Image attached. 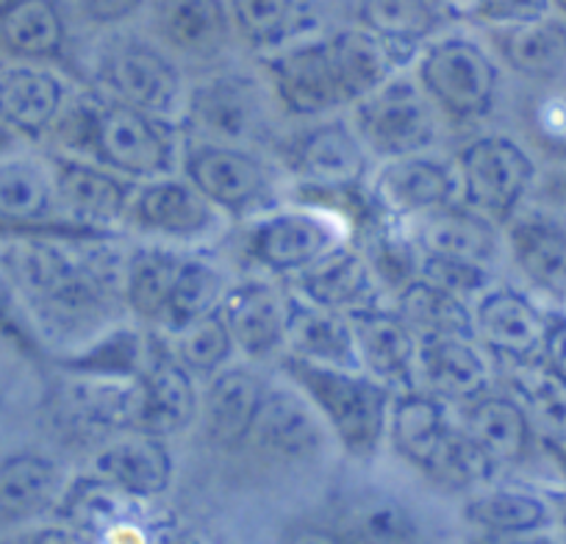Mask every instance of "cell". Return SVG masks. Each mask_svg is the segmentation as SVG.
<instances>
[{
	"mask_svg": "<svg viewBox=\"0 0 566 544\" xmlns=\"http://www.w3.org/2000/svg\"><path fill=\"white\" fill-rule=\"evenodd\" d=\"M95 259L48 239H20L3 253V266L36 325L56 339L73 342L106 328L114 290L123 286V275L117 279Z\"/></svg>",
	"mask_w": 566,
	"mask_h": 544,
	"instance_id": "1",
	"label": "cell"
},
{
	"mask_svg": "<svg viewBox=\"0 0 566 544\" xmlns=\"http://www.w3.org/2000/svg\"><path fill=\"white\" fill-rule=\"evenodd\" d=\"M64 143L95 154L97 165L128 181L172 176L178 165V130L172 119L156 117L119 101H95V106L59 114Z\"/></svg>",
	"mask_w": 566,
	"mask_h": 544,
	"instance_id": "2",
	"label": "cell"
},
{
	"mask_svg": "<svg viewBox=\"0 0 566 544\" xmlns=\"http://www.w3.org/2000/svg\"><path fill=\"white\" fill-rule=\"evenodd\" d=\"M283 375L312 400L317 415L347 456L367 461L378 453L389 431L395 391L364 369L328 367L297 356H283Z\"/></svg>",
	"mask_w": 566,
	"mask_h": 544,
	"instance_id": "3",
	"label": "cell"
},
{
	"mask_svg": "<svg viewBox=\"0 0 566 544\" xmlns=\"http://www.w3.org/2000/svg\"><path fill=\"white\" fill-rule=\"evenodd\" d=\"M391 448L437 483L467 487L492 475L481 456L467 442L459 422L450 417L448 402L422 389L397 391L389 411Z\"/></svg>",
	"mask_w": 566,
	"mask_h": 544,
	"instance_id": "4",
	"label": "cell"
},
{
	"mask_svg": "<svg viewBox=\"0 0 566 544\" xmlns=\"http://www.w3.org/2000/svg\"><path fill=\"white\" fill-rule=\"evenodd\" d=\"M459 200L503 228L536 184V161L516 139L486 134L464 145L455 159Z\"/></svg>",
	"mask_w": 566,
	"mask_h": 544,
	"instance_id": "5",
	"label": "cell"
},
{
	"mask_svg": "<svg viewBox=\"0 0 566 544\" xmlns=\"http://www.w3.org/2000/svg\"><path fill=\"white\" fill-rule=\"evenodd\" d=\"M353 128L369 156L384 161L402 159L424 154L437 143L439 112L417 79L391 75L353 106Z\"/></svg>",
	"mask_w": 566,
	"mask_h": 544,
	"instance_id": "6",
	"label": "cell"
},
{
	"mask_svg": "<svg viewBox=\"0 0 566 544\" xmlns=\"http://www.w3.org/2000/svg\"><path fill=\"white\" fill-rule=\"evenodd\" d=\"M417 81L442 117L475 123L492 112L500 70L478 42L448 36L424 48L417 64Z\"/></svg>",
	"mask_w": 566,
	"mask_h": 544,
	"instance_id": "7",
	"label": "cell"
},
{
	"mask_svg": "<svg viewBox=\"0 0 566 544\" xmlns=\"http://www.w3.org/2000/svg\"><path fill=\"white\" fill-rule=\"evenodd\" d=\"M342 244L336 217L312 209H281L259 217L248 228L244 253L270 275L295 279Z\"/></svg>",
	"mask_w": 566,
	"mask_h": 544,
	"instance_id": "8",
	"label": "cell"
},
{
	"mask_svg": "<svg viewBox=\"0 0 566 544\" xmlns=\"http://www.w3.org/2000/svg\"><path fill=\"white\" fill-rule=\"evenodd\" d=\"M184 176L217 211L233 217L264 209L275 195L270 165L239 145H192L184 154Z\"/></svg>",
	"mask_w": 566,
	"mask_h": 544,
	"instance_id": "9",
	"label": "cell"
},
{
	"mask_svg": "<svg viewBox=\"0 0 566 544\" xmlns=\"http://www.w3.org/2000/svg\"><path fill=\"white\" fill-rule=\"evenodd\" d=\"M266 75L281 106L297 117H319L353 106L331 36L277 51L266 59Z\"/></svg>",
	"mask_w": 566,
	"mask_h": 544,
	"instance_id": "10",
	"label": "cell"
},
{
	"mask_svg": "<svg viewBox=\"0 0 566 544\" xmlns=\"http://www.w3.org/2000/svg\"><path fill=\"white\" fill-rule=\"evenodd\" d=\"M283 161L306 187L350 192L367 178L369 150L345 119H325L281 143Z\"/></svg>",
	"mask_w": 566,
	"mask_h": 544,
	"instance_id": "11",
	"label": "cell"
},
{
	"mask_svg": "<svg viewBox=\"0 0 566 544\" xmlns=\"http://www.w3.org/2000/svg\"><path fill=\"white\" fill-rule=\"evenodd\" d=\"M325 437L328 426L295 384L266 386L242 448L270 461H303L325 448Z\"/></svg>",
	"mask_w": 566,
	"mask_h": 544,
	"instance_id": "12",
	"label": "cell"
},
{
	"mask_svg": "<svg viewBox=\"0 0 566 544\" xmlns=\"http://www.w3.org/2000/svg\"><path fill=\"white\" fill-rule=\"evenodd\" d=\"M472 334L486 353L514 367L536 364L547 336L549 312L514 286H489L472 301Z\"/></svg>",
	"mask_w": 566,
	"mask_h": 544,
	"instance_id": "13",
	"label": "cell"
},
{
	"mask_svg": "<svg viewBox=\"0 0 566 544\" xmlns=\"http://www.w3.org/2000/svg\"><path fill=\"white\" fill-rule=\"evenodd\" d=\"M455 200H459L455 167L433 156L413 154L389 159L373 178V206L386 220H419Z\"/></svg>",
	"mask_w": 566,
	"mask_h": 544,
	"instance_id": "14",
	"label": "cell"
},
{
	"mask_svg": "<svg viewBox=\"0 0 566 544\" xmlns=\"http://www.w3.org/2000/svg\"><path fill=\"white\" fill-rule=\"evenodd\" d=\"M103 81L114 101L172 119L184 108V84L176 64L145 42H119L103 59Z\"/></svg>",
	"mask_w": 566,
	"mask_h": 544,
	"instance_id": "15",
	"label": "cell"
},
{
	"mask_svg": "<svg viewBox=\"0 0 566 544\" xmlns=\"http://www.w3.org/2000/svg\"><path fill=\"white\" fill-rule=\"evenodd\" d=\"M220 215L187 176H161L136 184L125 222L161 239H203L217 231Z\"/></svg>",
	"mask_w": 566,
	"mask_h": 544,
	"instance_id": "16",
	"label": "cell"
},
{
	"mask_svg": "<svg viewBox=\"0 0 566 544\" xmlns=\"http://www.w3.org/2000/svg\"><path fill=\"white\" fill-rule=\"evenodd\" d=\"M56 211L84 231H106L125 220L134 181L106 170L103 165L56 156L51 165Z\"/></svg>",
	"mask_w": 566,
	"mask_h": 544,
	"instance_id": "17",
	"label": "cell"
},
{
	"mask_svg": "<svg viewBox=\"0 0 566 544\" xmlns=\"http://www.w3.org/2000/svg\"><path fill=\"white\" fill-rule=\"evenodd\" d=\"M142 380L123 375L78 373L59 389L56 420L75 431H134L142 428Z\"/></svg>",
	"mask_w": 566,
	"mask_h": 544,
	"instance_id": "18",
	"label": "cell"
},
{
	"mask_svg": "<svg viewBox=\"0 0 566 544\" xmlns=\"http://www.w3.org/2000/svg\"><path fill=\"white\" fill-rule=\"evenodd\" d=\"M187 119L209 136L211 143L239 145L259 139L264 128V103L253 79L244 75H214L195 86L184 101Z\"/></svg>",
	"mask_w": 566,
	"mask_h": 544,
	"instance_id": "19",
	"label": "cell"
},
{
	"mask_svg": "<svg viewBox=\"0 0 566 544\" xmlns=\"http://www.w3.org/2000/svg\"><path fill=\"white\" fill-rule=\"evenodd\" d=\"M486 347L475 334H437L419 339L417 389L439 397L442 402L467 406L489 391Z\"/></svg>",
	"mask_w": 566,
	"mask_h": 544,
	"instance_id": "20",
	"label": "cell"
},
{
	"mask_svg": "<svg viewBox=\"0 0 566 544\" xmlns=\"http://www.w3.org/2000/svg\"><path fill=\"white\" fill-rule=\"evenodd\" d=\"M95 481L125 498H159L172 481V456L165 437L150 431H123L92 456Z\"/></svg>",
	"mask_w": 566,
	"mask_h": 544,
	"instance_id": "21",
	"label": "cell"
},
{
	"mask_svg": "<svg viewBox=\"0 0 566 544\" xmlns=\"http://www.w3.org/2000/svg\"><path fill=\"white\" fill-rule=\"evenodd\" d=\"M356 336L358 367L391 391L417 389L419 339L395 308L364 306L347 314Z\"/></svg>",
	"mask_w": 566,
	"mask_h": 544,
	"instance_id": "22",
	"label": "cell"
},
{
	"mask_svg": "<svg viewBox=\"0 0 566 544\" xmlns=\"http://www.w3.org/2000/svg\"><path fill=\"white\" fill-rule=\"evenodd\" d=\"M461 431L489 470L520 464L531 450L536 428L527 408L509 391H483L464 406Z\"/></svg>",
	"mask_w": 566,
	"mask_h": 544,
	"instance_id": "23",
	"label": "cell"
},
{
	"mask_svg": "<svg viewBox=\"0 0 566 544\" xmlns=\"http://www.w3.org/2000/svg\"><path fill=\"white\" fill-rule=\"evenodd\" d=\"M505 248L522 279L555 301H566V220L549 211H516L505 222Z\"/></svg>",
	"mask_w": 566,
	"mask_h": 544,
	"instance_id": "24",
	"label": "cell"
},
{
	"mask_svg": "<svg viewBox=\"0 0 566 544\" xmlns=\"http://www.w3.org/2000/svg\"><path fill=\"white\" fill-rule=\"evenodd\" d=\"M237 353L250 362H264L286 347L290 295L270 281H244L226 292L220 303Z\"/></svg>",
	"mask_w": 566,
	"mask_h": 544,
	"instance_id": "25",
	"label": "cell"
},
{
	"mask_svg": "<svg viewBox=\"0 0 566 544\" xmlns=\"http://www.w3.org/2000/svg\"><path fill=\"white\" fill-rule=\"evenodd\" d=\"M413 222H417L413 242H417L419 255H433V259L461 261V264L492 270L494 261L500 259V250H503L500 226L472 211L461 200Z\"/></svg>",
	"mask_w": 566,
	"mask_h": 544,
	"instance_id": "26",
	"label": "cell"
},
{
	"mask_svg": "<svg viewBox=\"0 0 566 544\" xmlns=\"http://www.w3.org/2000/svg\"><path fill=\"white\" fill-rule=\"evenodd\" d=\"M139 380L142 397H145L142 431L172 437V433L187 431L200 415L195 375L165 347H150Z\"/></svg>",
	"mask_w": 566,
	"mask_h": 544,
	"instance_id": "27",
	"label": "cell"
},
{
	"mask_svg": "<svg viewBox=\"0 0 566 544\" xmlns=\"http://www.w3.org/2000/svg\"><path fill=\"white\" fill-rule=\"evenodd\" d=\"M266 384L248 367H222L211 375L200 397V420L211 444L222 450L242 448Z\"/></svg>",
	"mask_w": 566,
	"mask_h": 544,
	"instance_id": "28",
	"label": "cell"
},
{
	"mask_svg": "<svg viewBox=\"0 0 566 544\" xmlns=\"http://www.w3.org/2000/svg\"><path fill=\"white\" fill-rule=\"evenodd\" d=\"M286 347H290V356L306 358L314 364L350 369L358 367L350 317L345 312L319 306V303L306 301L301 295H290Z\"/></svg>",
	"mask_w": 566,
	"mask_h": 544,
	"instance_id": "29",
	"label": "cell"
},
{
	"mask_svg": "<svg viewBox=\"0 0 566 544\" xmlns=\"http://www.w3.org/2000/svg\"><path fill=\"white\" fill-rule=\"evenodd\" d=\"M292 281L301 297L345 314L373 306L375 284H378L367 255L356 248H347L345 242L336 244L328 255Z\"/></svg>",
	"mask_w": 566,
	"mask_h": 544,
	"instance_id": "30",
	"label": "cell"
},
{
	"mask_svg": "<svg viewBox=\"0 0 566 544\" xmlns=\"http://www.w3.org/2000/svg\"><path fill=\"white\" fill-rule=\"evenodd\" d=\"M64 108V84L51 70L34 64L0 67V123L40 136L56 125Z\"/></svg>",
	"mask_w": 566,
	"mask_h": 544,
	"instance_id": "31",
	"label": "cell"
},
{
	"mask_svg": "<svg viewBox=\"0 0 566 544\" xmlns=\"http://www.w3.org/2000/svg\"><path fill=\"white\" fill-rule=\"evenodd\" d=\"M231 14L222 0H159L156 25L167 48L187 59H214L231 42Z\"/></svg>",
	"mask_w": 566,
	"mask_h": 544,
	"instance_id": "32",
	"label": "cell"
},
{
	"mask_svg": "<svg viewBox=\"0 0 566 544\" xmlns=\"http://www.w3.org/2000/svg\"><path fill=\"white\" fill-rule=\"evenodd\" d=\"M500 59L525 79L560 84L566 79V20L542 18L525 25L497 29Z\"/></svg>",
	"mask_w": 566,
	"mask_h": 544,
	"instance_id": "33",
	"label": "cell"
},
{
	"mask_svg": "<svg viewBox=\"0 0 566 544\" xmlns=\"http://www.w3.org/2000/svg\"><path fill=\"white\" fill-rule=\"evenodd\" d=\"M64 489V472L53 459L20 453L0 461V522H25L51 509Z\"/></svg>",
	"mask_w": 566,
	"mask_h": 544,
	"instance_id": "34",
	"label": "cell"
},
{
	"mask_svg": "<svg viewBox=\"0 0 566 544\" xmlns=\"http://www.w3.org/2000/svg\"><path fill=\"white\" fill-rule=\"evenodd\" d=\"M184 255L165 248H139L125 259L123 301L139 323L165 328L167 303Z\"/></svg>",
	"mask_w": 566,
	"mask_h": 544,
	"instance_id": "35",
	"label": "cell"
},
{
	"mask_svg": "<svg viewBox=\"0 0 566 544\" xmlns=\"http://www.w3.org/2000/svg\"><path fill=\"white\" fill-rule=\"evenodd\" d=\"M339 544H417L419 522L402 500L386 492H364L336 516Z\"/></svg>",
	"mask_w": 566,
	"mask_h": 544,
	"instance_id": "36",
	"label": "cell"
},
{
	"mask_svg": "<svg viewBox=\"0 0 566 544\" xmlns=\"http://www.w3.org/2000/svg\"><path fill=\"white\" fill-rule=\"evenodd\" d=\"M395 312L406 320L417 339L437 334H472L470 306L419 275L395 292Z\"/></svg>",
	"mask_w": 566,
	"mask_h": 544,
	"instance_id": "37",
	"label": "cell"
},
{
	"mask_svg": "<svg viewBox=\"0 0 566 544\" xmlns=\"http://www.w3.org/2000/svg\"><path fill=\"white\" fill-rule=\"evenodd\" d=\"M0 40L25 59L59 56L64 48V20L53 0H14L0 12Z\"/></svg>",
	"mask_w": 566,
	"mask_h": 544,
	"instance_id": "38",
	"label": "cell"
},
{
	"mask_svg": "<svg viewBox=\"0 0 566 544\" xmlns=\"http://www.w3.org/2000/svg\"><path fill=\"white\" fill-rule=\"evenodd\" d=\"M53 211L51 167L34 159H0V220L40 222Z\"/></svg>",
	"mask_w": 566,
	"mask_h": 544,
	"instance_id": "39",
	"label": "cell"
},
{
	"mask_svg": "<svg viewBox=\"0 0 566 544\" xmlns=\"http://www.w3.org/2000/svg\"><path fill=\"white\" fill-rule=\"evenodd\" d=\"M464 516L483 533H533L553 520V511L522 489H486L467 500Z\"/></svg>",
	"mask_w": 566,
	"mask_h": 544,
	"instance_id": "40",
	"label": "cell"
},
{
	"mask_svg": "<svg viewBox=\"0 0 566 544\" xmlns=\"http://www.w3.org/2000/svg\"><path fill=\"white\" fill-rule=\"evenodd\" d=\"M226 292V275L211 261L198 259V255H184L170 292V303H167V334H176L195 320L217 312Z\"/></svg>",
	"mask_w": 566,
	"mask_h": 544,
	"instance_id": "41",
	"label": "cell"
},
{
	"mask_svg": "<svg viewBox=\"0 0 566 544\" xmlns=\"http://www.w3.org/2000/svg\"><path fill=\"white\" fill-rule=\"evenodd\" d=\"M358 20L361 29L402 48L431 36L442 25V9L437 0H358Z\"/></svg>",
	"mask_w": 566,
	"mask_h": 544,
	"instance_id": "42",
	"label": "cell"
},
{
	"mask_svg": "<svg viewBox=\"0 0 566 544\" xmlns=\"http://www.w3.org/2000/svg\"><path fill=\"white\" fill-rule=\"evenodd\" d=\"M172 356L184 364L192 375H214L222 367H228L237 353L233 336L228 331L222 312L206 314V317L195 320L187 328L172 334Z\"/></svg>",
	"mask_w": 566,
	"mask_h": 544,
	"instance_id": "43",
	"label": "cell"
},
{
	"mask_svg": "<svg viewBox=\"0 0 566 544\" xmlns=\"http://www.w3.org/2000/svg\"><path fill=\"white\" fill-rule=\"evenodd\" d=\"M514 395L520 397L522 406L531 415L533 428L547 439V444L566 439V384L547 373L538 364H525L516 367Z\"/></svg>",
	"mask_w": 566,
	"mask_h": 544,
	"instance_id": "44",
	"label": "cell"
},
{
	"mask_svg": "<svg viewBox=\"0 0 566 544\" xmlns=\"http://www.w3.org/2000/svg\"><path fill=\"white\" fill-rule=\"evenodd\" d=\"M239 34L255 48L277 45L295 31L303 0H228Z\"/></svg>",
	"mask_w": 566,
	"mask_h": 544,
	"instance_id": "45",
	"label": "cell"
},
{
	"mask_svg": "<svg viewBox=\"0 0 566 544\" xmlns=\"http://www.w3.org/2000/svg\"><path fill=\"white\" fill-rule=\"evenodd\" d=\"M419 279L431 281L439 290L450 292L459 301L472 303L483 290H489V270L475 264H461V261H448V259H433V255H419Z\"/></svg>",
	"mask_w": 566,
	"mask_h": 544,
	"instance_id": "46",
	"label": "cell"
},
{
	"mask_svg": "<svg viewBox=\"0 0 566 544\" xmlns=\"http://www.w3.org/2000/svg\"><path fill=\"white\" fill-rule=\"evenodd\" d=\"M549 0H470L467 12L481 23L494 29H511V25H525L533 20H542L549 14Z\"/></svg>",
	"mask_w": 566,
	"mask_h": 544,
	"instance_id": "47",
	"label": "cell"
},
{
	"mask_svg": "<svg viewBox=\"0 0 566 544\" xmlns=\"http://www.w3.org/2000/svg\"><path fill=\"white\" fill-rule=\"evenodd\" d=\"M531 128L538 145L547 150H566V92L564 90H549L547 95H538L533 101L531 114Z\"/></svg>",
	"mask_w": 566,
	"mask_h": 544,
	"instance_id": "48",
	"label": "cell"
},
{
	"mask_svg": "<svg viewBox=\"0 0 566 544\" xmlns=\"http://www.w3.org/2000/svg\"><path fill=\"white\" fill-rule=\"evenodd\" d=\"M536 364L566 384V314L564 312H549L547 336H544L542 356H538Z\"/></svg>",
	"mask_w": 566,
	"mask_h": 544,
	"instance_id": "49",
	"label": "cell"
},
{
	"mask_svg": "<svg viewBox=\"0 0 566 544\" xmlns=\"http://www.w3.org/2000/svg\"><path fill=\"white\" fill-rule=\"evenodd\" d=\"M81 12L92 20V23L112 25L123 23L130 14L139 12V7L145 0H78Z\"/></svg>",
	"mask_w": 566,
	"mask_h": 544,
	"instance_id": "50",
	"label": "cell"
},
{
	"mask_svg": "<svg viewBox=\"0 0 566 544\" xmlns=\"http://www.w3.org/2000/svg\"><path fill=\"white\" fill-rule=\"evenodd\" d=\"M20 544H103L81 527H42L20 538Z\"/></svg>",
	"mask_w": 566,
	"mask_h": 544,
	"instance_id": "51",
	"label": "cell"
},
{
	"mask_svg": "<svg viewBox=\"0 0 566 544\" xmlns=\"http://www.w3.org/2000/svg\"><path fill=\"white\" fill-rule=\"evenodd\" d=\"M0 334H20L18 331V290L7 272H0Z\"/></svg>",
	"mask_w": 566,
	"mask_h": 544,
	"instance_id": "52",
	"label": "cell"
},
{
	"mask_svg": "<svg viewBox=\"0 0 566 544\" xmlns=\"http://www.w3.org/2000/svg\"><path fill=\"white\" fill-rule=\"evenodd\" d=\"M475 544H555L549 536H542L538 531L533 533H483Z\"/></svg>",
	"mask_w": 566,
	"mask_h": 544,
	"instance_id": "53",
	"label": "cell"
},
{
	"mask_svg": "<svg viewBox=\"0 0 566 544\" xmlns=\"http://www.w3.org/2000/svg\"><path fill=\"white\" fill-rule=\"evenodd\" d=\"M286 544H339L334 531H319V527H306V531L295 533Z\"/></svg>",
	"mask_w": 566,
	"mask_h": 544,
	"instance_id": "54",
	"label": "cell"
},
{
	"mask_svg": "<svg viewBox=\"0 0 566 544\" xmlns=\"http://www.w3.org/2000/svg\"><path fill=\"white\" fill-rule=\"evenodd\" d=\"M547 189L549 195H553V198L566 209V170H560L558 176H553V181H549Z\"/></svg>",
	"mask_w": 566,
	"mask_h": 544,
	"instance_id": "55",
	"label": "cell"
},
{
	"mask_svg": "<svg viewBox=\"0 0 566 544\" xmlns=\"http://www.w3.org/2000/svg\"><path fill=\"white\" fill-rule=\"evenodd\" d=\"M549 448H553L555 461H558L560 472H564V478H566V439H560V442H553Z\"/></svg>",
	"mask_w": 566,
	"mask_h": 544,
	"instance_id": "56",
	"label": "cell"
},
{
	"mask_svg": "<svg viewBox=\"0 0 566 544\" xmlns=\"http://www.w3.org/2000/svg\"><path fill=\"white\" fill-rule=\"evenodd\" d=\"M9 143H12V134H9V130H7V125L0 123V154L7 150Z\"/></svg>",
	"mask_w": 566,
	"mask_h": 544,
	"instance_id": "57",
	"label": "cell"
},
{
	"mask_svg": "<svg viewBox=\"0 0 566 544\" xmlns=\"http://www.w3.org/2000/svg\"><path fill=\"white\" fill-rule=\"evenodd\" d=\"M549 7H555L566 18V0H549Z\"/></svg>",
	"mask_w": 566,
	"mask_h": 544,
	"instance_id": "58",
	"label": "cell"
},
{
	"mask_svg": "<svg viewBox=\"0 0 566 544\" xmlns=\"http://www.w3.org/2000/svg\"><path fill=\"white\" fill-rule=\"evenodd\" d=\"M12 3H14V0H0V12H3L7 7H12Z\"/></svg>",
	"mask_w": 566,
	"mask_h": 544,
	"instance_id": "59",
	"label": "cell"
},
{
	"mask_svg": "<svg viewBox=\"0 0 566 544\" xmlns=\"http://www.w3.org/2000/svg\"><path fill=\"white\" fill-rule=\"evenodd\" d=\"M564 527H566V514H564Z\"/></svg>",
	"mask_w": 566,
	"mask_h": 544,
	"instance_id": "60",
	"label": "cell"
},
{
	"mask_svg": "<svg viewBox=\"0 0 566 544\" xmlns=\"http://www.w3.org/2000/svg\"><path fill=\"white\" fill-rule=\"evenodd\" d=\"M464 3H470V0H464Z\"/></svg>",
	"mask_w": 566,
	"mask_h": 544,
	"instance_id": "61",
	"label": "cell"
}]
</instances>
